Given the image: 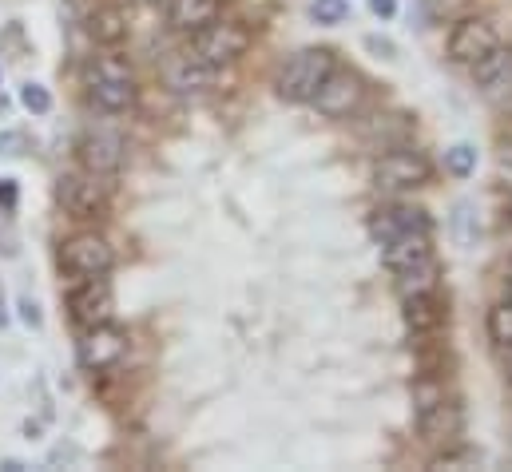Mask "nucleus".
<instances>
[{
  "instance_id": "f704fd0d",
  "label": "nucleus",
  "mask_w": 512,
  "mask_h": 472,
  "mask_svg": "<svg viewBox=\"0 0 512 472\" xmlns=\"http://www.w3.org/2000/svg\"><path fill=\"white\" fill-rule=\"evenodd\" d=\"M509 215H512V207H509Z\"/></svg>"
},
{
  "instance_id": "cd10ccee",
  "label": "nucleus",
  "mask_w": 512,
  "mask_h": 472,
  "mask_svg": "<svg viewBox=\"0 0 512 472\" xmlns=\"http://www.w3.org/2000/svg\"><path fill=\"white\" fill-rule=\"evenodd\" d=\"M16 199H20L16 179H0V207H4V211H16Z\"/></svg>"
},
{
  "instance_id": "b1692460",
  "label": "nucleus",
  "mask_w": 512,
  "mask_h": 472,
  "mask_svg": "<svg viewBox=\"0 0 512 472\" xmlns=\"http://www.w3.org/2000/svg\"><path fill=\"white\" fill-rule=\"evenodd\" d=\"M310 16L318 24H326V28H334V24H342L350 16V0H314L310 4Z\"/></svg>"
},
{
  "instance_id": "393cba45",
  "label": "nucleus",
  "mask_w": 512,
  "mask_h": 472,
  "mask_svg": "<svg viewBox=\"0 0 512 472\" xmlns=\"http://www.w3.org/2000/svg\"><path fill=\"white\" fill-rule=\"evenodd\" d=\"M20 104H24L32 116H48V112H52V92H48L44 84H32V80H28V84L20 88Z\"/></svg>"
},
{
  "instance_id": "6ab92c4d",
  "label": "nucleus",
  "mask_w": 512,
  "mask_h": 472,
  "mask_svg": "<svg viewBox=\"0 0 512 472\" xmlns=\"http://www.w3.org/2000/svg\"><path fill=\"white\" fill-rule=\"evenodd\" d=\"M393 278H397V294H401V298L433 294V290H441V262L429 254V258H421V262H413V266L397 270Z\"/></svg>"
},
{
  "instance_id": "2f4dec72",
  "label": "nucleus",
  "mask_w": 512,
  "mask_h": 472,
  "mask_svg": "<svg viewBox=\"0 0 512 472\" xmlns=\"http://www.w3.org/2000/svg\"><path fill=\"white\" fill-rule=\"evenodd\" d=\"M0 469H4V472H20L24 465H20V461H0Z\"/></svg>"
},
{
  "instance_id": "c85d7f7f",
  "label": "nucleus",
  "mask_w": 512,
  "mask_h": 472,
  "mask_svg": "<svg viewBox=\"0 0 512 472\" xmlns=\"http://www.w3.org/2000/svg\"><path fill=\"white\" fill-rule=\"evenodd\" d=\"M370 12H374L378 20H393V16H397V0H370Z\"/></svg>"
},
{
  "instance_id": "a878e982",
  "label": "nucleus",
  "mask_w": 512,
  "mask_h": 472,
  "mask_svg": "<svg viewBox=\"0 0 512 472\" xmlns=\"http://www.w3.org/2000/svg\"><path fill=\"white\" fill-rule=\"evenodd\" d=\"M28 135L24 131H0V159H20L28 151Z\"/></svg>"
},
{
  "instance_id": "423d86ee",
  "label": "nucleus",
  "mask_w": 512,
  "mask_h": 472,
  "mask_svg": "<svg viewBox=\"0 0 512 472\" xmlns=\"http://www.w3.org/2000/svg\"><path fill=\"white\" fill-rule=\"evenodd\" d=\"M429 175H433V163L417 147H393L374 163L378 191H413V187H425Z\"/></svg>"
},
{
  "instance_id": "9b49d317",
  "label": "nucleus",
  "mask_w": 512,
  "mask_h": 472,
  "mask_svg": "<svg viewBox=\"0 0 512 472\" xmlns=\"http://www.w3.org/2000/svg\"><path fill=\"white\" fill-rule=\"evenodd\" d=\"M310 104L318 108V116H326V119L350 116V112L362 104V80H358L354 72L334 68V72L326 76V84L314 92V100H310Z\"/></svg>"
},
{
  "instance_id": "6e6552de",
  "label": "nucleus",
  "mask_w": 512,
  "mask_h": 472,
  "mask_svg": "<svg viewBox=\"0 0 512 472\" xmlns=\"http://www.w3.org/2000/svg\"><path fill=\"white\" fill-rule=\"evenodd\" d=\"M124 354H128V334H124L120 326H112V322L88 326V330H80V338H76V361H80V369H88V373H104V369L120 365Z\"/></svg>"
},
{
  "instance_id": "f3484780",
  "label": "nucleus",
  "mask_w": 512,
  "mask_h": 472,
  "mask_svg": "<svg viewBox=\"0 0 512 472\" xmlns=\"http://www.w3.org/2000/svg\"><path fill=\"white\" fill-rule=\"evenodd\" d=\"M211 20H219V0H171L167 8V28L179 36H195Z\"/></svg>"
},
{
  "instance_id": "473e14b6",
  "label": "nucleus",
  "mask_w": 512,
  "mask_h": 472,
  "mask_svg": "<svg viewBox=\"0 0 512 472\" xmlns=\"http://www.w3.org/2000/svg\"><path fill=\"white\" fill-rule=\"evenodd\" d=\"M505 298H512V274L505 278Z\"/></svg>"
},
{
  "instance_id": "9d476101",
  "label": "nucleus",
  "mask_w": 512,
  "mask_h": 472,
  "mask_svg": "<svg viewBox=\"0 0 512 472\" xmlns=\"http://www.w3.org/2000/svg\"><path fill=\"white\" fill-rule=\"evenodd\" d=\"M124 159H128V143L116 131H88L80 139V163H84V171H92L100 179L116 175L124 167Z\"/></svg>"
},
{
  "instance_id": "bb28decb",
  "label": "nucleus",
  "mask_w": 512,
  "mask_h": 472,
  "mask_svg": "<svg viewBox=\"0 0 512 472\" xmlns=\"http://www.w3.org/2000/svg\"><path fill=\"white\" fill-rule=\"evenodd\" d=\"M16 310H20V322H24V326H32V330H36V326L44 322V314H40V302H32L28 294H24L20 302H16Z\"/></svg>"
},
{
  "instance_id": "c756f323",
  "label": "nucleus",
  "mask_w": 512,
  "mask_h": 472,
  "mask_svg": "<svg viewBox=\"0 0 512 472\" xmlns=\"http://www.w3.org/2000/svg\"><path fill=\"white\" fill-rule=\"evenodd\" d=\"M366 48H370V52H385V60H393V52H397L389 40H378V36H370V40H366Z\"/></svg>"
},
{
  "instance_id": "7c9ffc66",
  "label": "nucleus",
  "mask_w": 512,
  "mask_h": 472,
  "mask_svg": "<svg viewBox=\"0 0 512 472\" xmlns=\"http://www.w3.org/2000/svg\"><path fill=\"white\" fill-rule=\"evenodd\" d=\"M501 354H505L501 357V361H505V377L512 381V346H501Z\"/></svg>"
},
{
  "instance_id": "4be33fe9",
  "label": "nucleus",
  "mask_w": 512,
  "mask_h": 472,
  "mask_svg": "<svg viewBox=\"0 0 512 472\" xmlns=\"http://www.w3.org/2000/svg\"><path fill=\"white\" fill-rule=\"evenodd\" d=\"M445 171L457 175V179H469V175L477 171V147H469V143L449 147V151H445Z\"/></svg>"
},
{
  "instance_id": "aec40b11",
  "label": "nucleus",
  "mask_w": 512,
  "mask_h": 472,
  "mask_svg": "<svg viewBox=\"0 0 512 472\" xmlns=\"http://www.w3.org/2000/svg\"><path fill=\"white\" fill-rule=\"evenodd\" d=\"M88 32H92L96 44L116 48L120 40H128V16H124L120 8H96V12L88 16Z\"/></svg>"
},
{
  "instance_id": "5701e85b",
  "label": "nucleus",
  "mask_w": 512,
  "mask_h": 472,
  "mask_svg": "<svg viewBox=\"0 0 512 472\" xmlns=\"http://www.w3.org/2000/svg\"><path fill=\"white\" fill-rule=\"evenodd\" d=\"M489 334L497 346H512V298L489 310Z\"/></svg>"
},
{
  "instance_id": "4468645a",
  "label": "nucleus",
  "mask_w": 512,
  "mask_h": 472,
  "mask_svg": "<svg viewBox=\"0 0 512 472\" xmlns=\"http://www.w3.org/2000/svg\"><path fill=\"white\" fill-rule=\"evenodd\" d=\"M378 246H382V266L389 274H397V270H405V266H413V262H421V258L433 254V231H413V235L385 238Z\"/></svg>"
},
{
  "instance_id": "0eeeda50",
  "label": "nucleus",
  "mask_w": 512,
  "mask_h": 472,
  "mask_svg": "<svg viewBox=\"0 0 512 472\" xmlns=\"http://www.w3.org/2000/svg\"><path fill=\"white\" fill-rule=\"evenodd\" d=\"M116 314V294H112V282L108 274L104 278H84L72 286L68 294V318L76 330H88V326H104L112 322Z\"/></svg>"
},
{
  "instance_id": "dca6fc26",
  "label": "nucleus",
  "mask_w": 512,
  "mask_h": 472,
  "mask_svg": "<svg viewBox=\"0 0 512 472\" xmlns=\"http://www.w3.org/2000/svg\"><path fill=\"white\" fill-rule=\"evenodd\" d=\"M163 76H167V84L175 92H207V88L219 84V68H211V64H203V60H195L187 52L179 60H171Z\"/></svg>"
},
{
  "instance_id": "72a5a7b5",
  "label": "nucleus",
  "mask_w": 512,
  "mask_h": 472,
  "mask_svg": "<svg viewBox=\"0 0 512 472\" xmlns=\"http://www.w3.org/2000/svg\"><path fill=\"white\" fill-rule=\"evenodd\" d=\"M4 322H8V310H4V302H0V326H4Z\"/></svg>"
},
{
  "instance_id": "ddd939ff",
  "label": "nucleus",
  "mask_w": 512,
  "mask_h": 472,
  "mask_svg": "<svg viewBox=\"0 0 512 472\" xmlns=\"http://www.w3.org/2000/svg\"><path fill=\"white\" fill-rule=\"evenodd\" d=\"M401 318L409 326V334H433L445 326L449 318V302L441 298V290L433 294H417V298H401Z\"/></svg>"
},
{
  "instance_id": "a211bd4d",
  "label": "nucleus",
  "mask_w": 512,
  "mask_h": 472,
  "mask_svg": "<svg viewBox=\"0 0 512 472\" xmlns=\"http://www.w3.org/2000/svg\"><path fill=\"white\" fill-rule=\"evenodd\" d=\"M469 68H473V80L481 84V92L497 96V92H505L512 84V48L497 44L489 56H481V60L469 64Z\"/></svg>"
},
{
  "instance_id": "2eb2a0df",
  "label": "nucleus",
  "mask_w": 512,
  "mask_h": 472,
  "mask_svg": "<svg viewBox=\"0 0 512 472\" xmlns=\"http://www.w3.org/2000/svg\"><path fill=\"white\" fill-rule=\"evenodd\" d=\"M417 433L429 441V445H449L461 437V409L453 401H437L433 409L417 413Z\"/></svg>"
},
{
  "instance_id": "7ed1b4c3",
  "label": "nucleus",
  "mask_w": 512,
  "mask_h": 472,
  "mask_svg": "<svg viewBox=\"0 0 512 472\" xmlns=\"http://www.w3.org/2000/svg\"><path fill=\"white\" fill-rule=\"evenodd\" d=\"M247 48H251V28L247 24H239V20H211L207 28H199L191 36L187 56H195V60H203V64L223 72V68L239 64L247 56Z\"/></svg>"
},
{
  "instance_id": "f8f14e48",
  "label": "nucleus",
  "mask_w": 512,
  "mask_h": 472,
  "mask_svg": "<svg viewBox=\"0 0 512 472\" xmlns=\"http://www.w3.org/2000/svg\"><path fill=\"white\" fill-rule=\"evenodd\" d=\"M413 231H433V223H429V215H425L421 207H409V203L378 207L374 219H370L374 242H385V238H397V235H413Z\"/></svg>"
},
{
  "instance_id": "f257e3e1",
  "label": "nucleus",
  "mask_w": 512,
  "mask_h": 472,
  "mask_svg": "<svg viewBox=\"0 0 512 472\" xmlns=\"http://www.w3.org/2000/svg\"><path fill=\"white\" fill-rule=\"evenodd\" d=\"M84 88H88L92 108H100L108 116H124V112L135 108V100H139L135 76H131L128 60H120V56H96L88 64Z\"/></svg>"
},
{
  "instance_id": "f03ea898",
  "label": "nucleus",
  "mask_w": 512,
  "mask_h": 472,
  "mask_svg": "<svg viewBox=\"0 0 512 472\" xmlns=\"http://www.w3.org/2000/svg\"><path fill=\"white\" fill-rule=\"evenodd\" d=\"M334 68H338V60H334L330 48H302V52H294V56L278 68L274 88H278V96H282L286 104H310L314 92L326 84V76H330Z\"/></svg>"
},
{
  "instance_id": "20e7f679",
  "label": "nucleus",
  "mask_w": 512,
  "mask_h": 472,
  "mask_svg": "<svg viewBox=\"0 0 512 472\" xmlns=\"http://www.w3.org/2000/svg\"><path fill=\"white\" fill-rule=\"evenodd\" d=\"M112 266H116V250L96 231H80V235H68L60 242V270L72 282L104 278V274H112Z\"/></svg>"
},
{
  "instance_id": "1a4fd4ad",
  "label": "nucleus",
  "mask_w": 512,
  "mask_h": 472,
  "mask_svg": "<svg viewBox=\"0 0 512 472\" xmlns=\"http://www.w3.org/2000/svg\"><path fill=\"white\" fill-rule=\"evenodd\" d=\"M497 44H501V32H497L493 20H485V16H465V20H457L453 32H449V60H457V64H477V60L489 56Z\"/></svg>"
},
{
  "instance_id": "39448f33",
  "label": "nucleus",
  "mask_w": 512,
  "mask_h": 472,
  "mask_svg": "<svg viewBox=\"0 0 512 472\" xmlns=\"http://www.w3.org/2000/svg\"><path fill=\"white\" fill-rule=\"evenodd\" d=\"M56 199H60L64 215L76 219V223H96L108 211V187L92 171H68V175H60L56 179Z\"/></svg>"
},
{
  "instance_id": "412c9836",
  "label": "nucleus",
  "mask_w": 512,
  "mask_h": 472,
  "mask_svg": "<svg viewBox=\"0 0 512 472\" xmlns=\"http://www.w3.org/2000/svg\"><path fill=\"white\" fill-rule=\"evenodd\" d=\"M453 238H457V246H477V238H481V219H477V207L473 203H457L453 207Z\"/></svg>"
}]
</instances>
